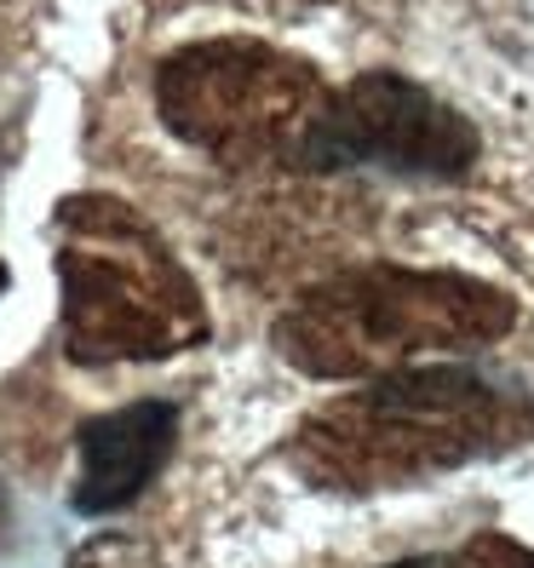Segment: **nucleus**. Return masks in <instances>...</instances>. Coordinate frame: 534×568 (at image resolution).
Here are the masks:
<instances>
[{"label":"nucleus","instance_id":"1","mask_svg":"<svg viewBox=\"0 0 534 568\" xmlns=\"http://www.w3.org/2000/svg\"><path fill=\"white\" fill-rule=\"evenodd\" d=\"M528 403L460 362L391 367L299 430V465L322 488H385L517 443Z\"/></svg>","mask_w":534,"mask_h":568},{"label":"nucleus","instance_id":"2","mask_svg":"<svg viewBox=\"0 0 534 568\" xmlns=\"http://www.w3.org/2000/svg\"><path fill=\"white\" fill-rule=\"evenodd\" d=\"M63 247V351L81 367L155 362L208 333L202 298L155 230L104 195L58 207Z\"/></svg>","mask_w":534,"mask_h":568},{"label":"nucleus","instance_id":"3","mask_svg":"<svg viewBox=\"0 0 534 568\" xmlns=\"http://www.w3.org/2000/svg\"><path fill=\"white\" fill-rule=\"evenodd\" d=\"M512 327V305L472 276L425 271H356L282 316L276 345L293 367L322 379L403 367L425 351H472Z\"/></svg>","mask_w":534,"mask_h":568},{"label":"nucleus","instance_id":"4","mask_svg":"<svg viewBox=\"0 0 534 568\" xmlns=\"http://www.w3.org/2000/svg\"><path fill=\"white\" fill-rule=\"evenodd\" d=\"M155 98L184 144H202L224 161L299 150L322 110L305 63L259 41H202L173 52L155 75Z\"/></svg>","mask_w":534,"mask_h":568},{"label":"nucleus","instance_id":"5","mask_svg":"<svg viewBox=\"0 0 534 568\" xmlns=\"http://www.w3.org/2000/svg\"><path fill=\"white\" fill-rule=\"evenodd\" d=\"M293 155L305 166H322V173H333V166H385V173L449 179L477 161V132L414 81L362 75L356 87H345L316 110Z\"/></svg>","mask_w":534,"mask_h":568},{"label":"nucleus","instance_id":"6","mask_svg":"<svg viewBox=\"0 0 534 568\" xmlns=\"http://www.w3.org/2000/svg\"><path fill=\"white\" fill-rule=\"evenodd\" d=\"M179 437V408L173 403H132L115 414H98L81 425V477H75V511L81 517H104L132 506L155 471L173 454Z\"/></svg>","mask_w":534,"mask_h":568},{"label":"nucleus","instance_id":"7","mask_svg":"<svg viewBox=\"0 0 534 568\" xmlns=\"http://www.w3.org/2000/svg\"><path fill=\"white\" fill-rule=\"evenodd\" d=\"M70 568H161V557L144 540H127V534H98L70 557Z\"/></svg>","mask_w":534,"mask_h":568},{"label":"nucleus","instance_id":"8","mask_svg":"<svg viewBox=\"0 0 534 568\" xmlns=\"http://www.w3.org/2000/svg\"><path fill=\"white\" fill-rule=\"evenodd\" d=\"M449 568H534V551L506 534H477L460 557H449Z\"/></svg>","mask_w":534,"mask_h":568},{"label":"nucleus","instance_id":"9","mask_svg":"<svg viewBox=\"0 0 534 568\" xmlns=\"http://www.w3.org/2000/svg\"><path fill=\"white\" fill-rule=\"evenodd\" d=\"M391 568H449L443 557H414V562H391Z\"/></svg>","mask_w":534,"mask_h":568},{"label":"nucleus","instance_id":"10","mask_svg":"<svg viewBox=\"0 0 534 568\" xmlns=\"http://www.w3.org/2000/svg\"><path fill=\"white\" fill-rule=\"evenodd\" d=\"M0 287H7V264H0Z\"/></svg>","mask_w":534,"mask_h":568}]
</instances>
